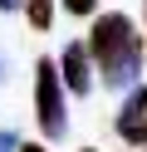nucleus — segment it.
I'll use <instances>...</instances> for the list:
<instances>
[{
	"label": "nucleus",
	"mask_w": 147,
	"mask_h": 152,
	"mask_svg": "<svg viewBox=\"0 0 147 152\" xmlns=\"http://www.w3.org/2000/svg\"><path fill=\"white\" fill-rule=\"evenodd\" d=\"M0 10H20V0H0Z\"/></svg>",
	"instance_id": "9"
},
{
	"label": "nucleus",
	"mask_w": 147,
	"mask_h": 152,
	"mask_svg": "<svg viewBox=\"0 0 147 152\" xmlns=\"http://www.w3.org/2000/svg\"><path fill=\"white\" fill-rule=\"evenodd\" d=\"M20 10H25V20L34 30H49L54 25V0H20Z\"/></svg>",
	"instance_id": "5"
},
{
	"label": "nucleus",
	"mask_w": 147,
	"mask_h": 152,
	"mask_svg": "<svg viewBox=\"0 0 147 152\" xmlns=\"http://www.w3.org/2000/svg\"><path fill=\"white\" fill-rule=\"evenodd\" d=\"M54 74H59V83H64V93H74V98H83V93L93 88V64H88V54H83L78 39H69L64 49H59Z\"/></svg>",
	"instance_id": "3"
},
{
	"label": "nucleus",
	"mask_w": 147,
	"mask_h": 152,
	"mask_svg": "<svg viewBox=\"0 0 147 152\" xmlns=\"http://www.w3.org/2000/svg\"><path fill=\"white\" fill-rule=\"evenodd\" d=\"M118 137L132 147H147V83H132L123 113H118Z\"/></svg>",
	"instance_id": "4"
},
{
	"label": "nucleus",
	"mask_w": 147,
	"mask_h": 152,
	"mask_svg": "<svg viewBox=\"0 0 147 152\" xmlns=\"http://www.w3.org/2000/svg\"><path fill=\"white\" fill-rule=\"evenodd\" d=\"M142 15H147V0H142Z\"/></svg>",
	"instance_id": "10"
},
{
	"label": "nucleus",
	"mask_w": 147,
	"mask_h": 152,
	"mask_svg": "<svg viewBox=\"0 0 147 152\" xmlns=\"http://www.w3.org/2000/svg\"><path fill=\"white\" fill-rule=\"evenodd\" d=\"M15 152H49V147H39V142H20Z\"/></svg>",
	"instance_id": "8"
},
{
	"label": "nucleus",
	"mask_w": 147,
	"mask_h": 152,
	"mask_svg": "<svg viewBox=\"0 0 147 152\" xmlns=\"http://www.w3.org/2000/svg\"><path fill=\"white\" fill-rule=\"evenodd\" d=\"M20 147V137H15V132H0V152H15Z\"/></svg>",
	"instance_id": "7"
},
{
	"label": "nucleus",
	"mask_w": 147,
	"mask_h": 152,
	"mask_svg": "<svg viewBox=\"0 0 147 152\" xmlns=\"http://www.w3.org/2000/svg\"><path fill=\"white\" fill-rule=\"evenodd\" d=\"M83 54H88V64H98V79L108 88H132L142 74V34L123 10L93 15V34H88Z\"/></svg>",
	"instance_id": "1"
},
{
	"label": "nucleus",
	"mask_w": 147,
	"mask_h": 152,
	"mask_svg": "<svg viewBox=\"0 0 147 152\" xmlns=\"http://www.w3.org/2000/svg\"><path fill=\"white\" fill-rule=\"evenodd\" d=\"M83 152H93V147H83Z\"/></svg>",
	"instance_id": "11"
},
{
	"label": "nucleus",
	"mask_w": 147,
	"mask_h": 152,
	"mask_svg": "<svg viewBox=\"0 0 147 152\" xmlns=\"http://www.w3.org/2000/svg\"><path fill=\"white\" fill-rule=\"evenodd\" d=\"M34 113H39V132L44 137H64L69 103H64V83L54 74V59H34Z\"/></svg>",
	"instance_id": "2"
},
{
	"label": "nucleus",
	"mask_w": 147,
	"mask_h": 152,
	"mask_svg": "<svg viewBox=\"0 0 147 152\" xmlns=\"http://www.w3.org/2000/svg\"><path fill=\"white\" fill-rule=\"evenodd\" d=\"M69 15H98V0H59Z\"/></svg>",
	"instance_id": "6"
}]
</instances>
